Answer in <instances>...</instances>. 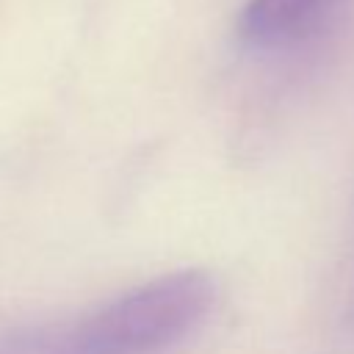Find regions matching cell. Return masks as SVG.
I'll return each mask as SVG.
<instances>
[{
	"instance_id": "7a4b0ae2",
	"label": "cell",
	"mask_w": 354,
	"mask_h": 354,
	"mask_svg": "<svg viewBox=\"0 0 354 354\" xmlns=\"http://www.w3.org/2000/svg\"><path fill=\"white\" fill-rule=\"evenodd\" d=\"M348 0H249L238 19L246 47L290 50L326 30Z\"/></svg>"
},
{
	"instance_id": "6da1fadb",
	"label": "cell",
	"mask_w": 354,
	"mask_h": 354,
	"mask_svg": "<svg viewBox=\"0 0 354 354\" xmlns=\"http://www.w3.org/2000/svg\"><path fill=\"white\" fill-rule=\"evenodd\" d=\"M213 296L205 271H171L69 318L3 326L0 354H158L205 321Z\"/></svg>"
}]
</instances>
